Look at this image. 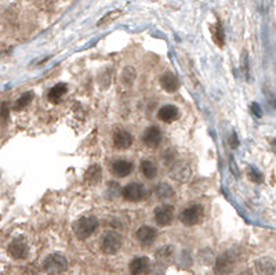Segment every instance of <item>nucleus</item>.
<instances>
[{"instance_id": "16", "label": "nucleus", "mask_w": 276, "mask_h": 275, "mask_svg": "<svg viewBox=\"0 0 276 275\" xmlns=\"http://www.w3.org/2000/svg\"><path fill=\"white\" fill-rule=\"evenodd\" d=\"M158 118L164 122V123H173L179 118V111L174 105H163L159 112H158Z\"/></svg>"}, {"instance_id": "10", "label": "nucleus", "mask_w": 276, "mask_h": 275, "mask_svg": "<svg viewBox=\"0 0 276 275\" xmlns=\"http://www.w3.org/2000/svg\"><path fill=\"white\" fill-rule=\"evenodd\" d=\"M143 143L149 148L159 147V144L162 143V131L158 126H149L148 129H145V131L141 136Z\"/></svg>"}, {"instance_id": "2", "label": "nucleus", "mask_w": 276, "mask_h": 275, "mask_svg": "<svg viewBox=\"0 0 276 275\" xmlns=\"http://www.w3.org/2000/svg\"><path fill=\"white\" fill-rule=\"evenodd\" d=\"M98 228V219L96 216H83L81 219L73 223L72 229L75 237L81 241H84L94 234V231Z\"/></svg>"}, {"instance_id": "15", "label": "nucleus", "mask_w": 276, "mask_h": 275, "mask_svg": "<svg viewBox=\"0 0 276 275\" xmlns=\"http://www.w3.org/2000/svg\"><path fill=\"white\" fill-rule=\"evenodd\" d=\"M161 86L163 90L167 93H176L179 89V78L173 72H164L161 76Z\"/></svg>"}, {"instance_id": "14", "label": "nucleus", "mask_w": 276, "mask_h": 275, "mask_svg": "<svg viewBox=\"0 0 276 275\" xmlns=\"http://www.w3.org/2000/svg\"><path fill=\"white\" fill-rule=\"evenodd\" d=\"M149 259L145 256L135 257L134 260L130 261L129 264V270H130V274L131 275H146L149 271Z\"/></svg>"}, {"instance_id": "26", "label": "nucleus", "mask_w": 276, "mask_h": 275, "mask_svg": "<svg viewBox=\"0 0 276 275\" xmlns=\"http://www.w3.org/2000/svg\"><path fill=\"white\" fill-rule=\"evenodd\" d=\"M134 79H135V69L133 66H127L122 74V82L130 86V84H133Z\"/></svg>"}, {"instance_id": "30", "label": "nucleus", "mask_w": 276, "mask_h": 275, "mask_svg": "<svg viewBox=\"0 0 276 275\" xmlns=\"http://www.w3.org/2000/svg\"><path fill=\"white\" fill-rule=\"evenodd\" d=\"M7 112H9L7 102H3V107H1V118H3V119H6V118H7Z\"/></svg>"}, {"instance_id": "18", "label": "nucleus", "mask_w": 276, "mask_h": 275, "mask_svg": "<svg viewBox=\"0 0 276 275\" xmlns=\"http://www.w3.org/2000/svg\"><path fill=\"white\" fill-rule=\"evenodd\" d=\"M66 93H68L66 83H58V84H55L54 87L50 89V92L47 94V98H49L50 102H53V104H58V102H61L63 97Z\"/></svg>"}, {"instance_id": "13", "label": "nucleus", "mask_w": 276, "mask_h": 275, "mask_svg": "<svg viewBox=\"0 0 276 275\" xmlns=\"http://www.w3.org/2000/svg\"><path fill=\"white\" fill-rule=\"evenodd\" d=\"M135 237L141 242V245L149 246V245H152L155 242V239L158 238V231H156V228L151 227V226H143V227H140V228L137 229Z\"/></svg>"}, {"instance_id": "29", "label": "nucleus", "mask_w": 276, "mask_h": 275, "mask_svg": "<svg viewBox=\"0 0 276 275\" xmlns=\"http://www.w3.org/2000/svg\"><path fill=\"white\" fill-rule=\"evenodd\" d=\"M229 144H231V147L233 148V149L239 147V140H238V136H236V133H233L231 137H229Z\"/></svg>"}, {"instance_id": "12", "label": "nucleus", "mask_w": 276, "mask_h": 275, "mask_svg": "<svg viewBox=\"0 0 276 275\" xmlns=\"http://www.w3.org/2000/svg\"><path fill=\"white\" fill-rule=\"evenodd\" d=\"M133 136L127 131V130H123V129H119L116 130L112 136V143L117 149H127V148L131 147L133 144Z\"/></svg>"}, {"instance_id": "21", "label": "nucleus", "mask_w": 276, "mask_h": 275, "mask_svg": "<svg viewBox=\"0 0 276 275\" xmlns=\"http://www.w3.org/2000/svg\"><path fill=\"white\" fill-rule=\"evenodd\" d=\"M155 195L158 196V199H170L174 196V190L173 187L167 183H159L156 187H155Z\"/></svg>"}, {"instance_id": "25", "label": "nucleus", "mask_w": 276, "mask_h": 275, "mask_svg": "<svg viewBox=\"0 0 276 275\" xmlns=\"http://www.w3.org/2000/svg\"><path fill=\"white\" fill-rule=\"evenodd\" d=\"M247 177L250 178V181H253V183L256 184H261L264 181L262 173L260 172L257 167H253V166H250L249 169H247Z\"/></svg>"}, {"instance_id": "7", "label": "nucleus", "mask_w": 276, "mask_h": 275, "mask_svg": "<svg viewBox=\"0 0 276 275\" xmlns=\"http://www.w3.org/2000/svg\"><path fill=\"white\" fill-rule=\"evenodd\" d=\"M122 196L129 202H140L148 196V191L140 183H130L122 190Z\"/></svg>"}, {"instance_id": "5", "label": "nucleus", "mask_w": 276, "mask_h": 275, "mask_svg": "<svg viewBox=\"0 0 276 275\" xmlns=\"http://www.w3.org/2000/svg\"><path fill=\"white\" fill-rule=\"evenodd\" d=\"M203 217H205V209L202 205H191L187 209L181 211V214H179L181 223L184 226H188V227H192V226L202 223Z\"/></svg>"}, {"instance_id": "4", "label": "nucleus", "mask_w": 276, "mask_h": 275, "mask_svg": "<svg viewBox=\"0 0 276 275\" xmlns=\"http://www.w3.org/2000/svg\"><path fill=\"white\" fill-rule=\"evenodd\" d=\"M123 245V238L116 231H107L101 238V250L105 255H116Z\"/></svg>"}, {"instance_id": "6", "label": "nucleus", "mask_w": 276, "mask_h": 275, "mask_svg": "<svg viewBox=\"0 0 276 275\" xmlns=\"http://www.w3.org/2000/svg\"><path fill=\"white\" fill-rule=\"evenodd\" d=\"M9 255L16 260H25L29 255V243L25 237H17L10 242Z\"/></svg>"}, {"instance_id": "17", "label": "nucleus", "mask_w": 276, "mask_h": 275, "mask_svg": "<svg viewBox=\"0 0 276 275\" xmlns=\"http://www.w3.org/2000/svg\"><path fill=\"white\" fill-rule=\"evenodd\" d=\"M102 180V169L99 165H91L84 173V183L89 185H96Z\"/></svg>"}, {"instance_id": "3", "label": "nucleus", "mask_w": 276, "mask_h": 275, "mask_svg": "<svg viewBox=\"0 0 276 275\" xmlns=\"http://www.w3.org/2000/svg\"><path fill=\"white\" fill-rule=\"evenodd\" d=\"M68 268V260L61 253H51L43 260V270L49 275H61Z\"/></svg>"}, {"instance_id": "9", "label": "nucleus", "mask_w": 276, "mask_h": 275, "mask_svg": "<svg viewBox=\"0 0 276 275\" xmlns=\"http://www.w3.org/2000/svg\"><path fill=\"white\" fill-rule=\"evenodd\" d=\"M257 275H276V260L272 257H260L254 263Z\"/></svg>"}, {"instance_id": "22", "label": "nucleus", "mask_w": 276, "mask_h": 275, "mask_svg": "<svg viewBox=\"0 0 276 275\" xmlns=\"http://www.w3.org/2000/svg\"><path fill=\"white\" fill-rule=\"evenodd\" d=\"M210 32H211L214 43L218 47H224V45H225V35H224V29L221 27V24L217 22V24L210 25Z\"/></svg>"}, {"instance_id": "8", "label": "nucleus", "mask_w": 276, "mask_h": 275, "mask_svg": "<svg viewBox=\"0 0 276 275\" xmlns=\"http://www.w3.org/2000/svg\"><path fill=\"white\" fill-rule=\"evenodd\" d=\"M153 216H155V221L158 226H161V227L170 226L174 220V208L171 205L158 206L153 211Z\"/></svg>"}, {"instance_id": "19", "label": "nucleus", "mask_w": 276, "mask_h": 275, "mask_svg": "<svg viewBox=\"0 0 276 275\" xmlns=\"http://www.w3.org/2000/svg\"><path fill=\"white\" fill-rule=\"evenodd\" d=\"M189 176H191L189 167H188L185 163H179V162L176 161L174 167L171 169V177H173L174 180H179V181H185Z\"/></svg>"}, {"instance_id": "27", "label": "nucleus", "mask_w": 276, "mask_h": 275, "mask_svg": "<svg viewBox=\"0 0 276 275\" xmlns=\"http://www.w3.org/2000/svg\"><path fill=\"white\" fill-rule=\"evenodd\" d=\"M173 255V246H163L158 250V256L162 259H169Z\"/></svg>"}, {"instance_id": "1", "label": "nucleus", "mask_w": 276, "mask_h": 275, "mask_svg": "<svg viewBox=\"0 0 276 275\" xmlns=\"http://www.w3.org/2000/svg\"><path fill=\"white\" fill-rule=\"evenodd\" d=\"M239 256L235 250L228 249L220 256L217 257L215 264H214V274L215 275H229L235 270L238 264Z\"/></svg>"}, {"instance_id": "24", "label": "nucleus", "mask_w": 276, "mask_h": 275, "mask_svg": "<svg viewBox=\"0 0 276 275\" xmlns=\"http://www.w3.org/2000/svg\"><path fill=\"white\" fill-rule=\"evenodd\" d=\"M122 14H123V13H122V10H114V11L108 13V14H105L102 18L98 21L97 27H104V25H108L109 22H114V21L119 18Z\"/></svg>"}, {"instance_id": "11", "label": "nucleus", "mask_w": 276, "mask_h": 275, "mask_svg": "<svg viewBox=\"0 0 276 275\" xmlns=\"http://www.w3.org/2000/svg\"><path fill=\"white\" fill-rule=\"evenodd\" d=\"M134 170V163L127 161V159H116L112 162L111 165V172L116 176V177H127L133 173Z\"/></svg>"}, {"instance_id": "28", "label": "nucleus", "mask_w": 276, "mask_h": 275, "mask_svg": "<svg viewBox=\"0 0 276 275\" xmlns=\"http://www.w3.org/2000/svg\"><path fill=\"white\" fill-rule=\"evenodd\" d=\"M250 108H251V112H253V115H254V116H257V118H261V116H262L261 107H260L257 102H253V104L250 105Z\"/></svg>"}, {"instance_id": "23", "label": "nucleus", "mask_w": 276, "mask_h": 275, "mask_svg": "<svg viewBox=\"0 0 276 275\" xmlns=\"http://www.w3.org/2000/svg\"><path fill=\"white\" fill-rule=\"evenodd\" d=\"M33 93L32 92H27L24 93L17 101H16V104H14V111H21L24 110L25 107H28L29 104H31V101L33 100Z\"/></svg>"}, {"instance_id": "20", "label": "nucleus", "mask_w": 276, "mask_h": 275, "mask_svg": "<svg viewBox=\"0 0 276 275\" xmlns=\"http://www.w3.org/2000/svg\"><path fill=\"white\" fill-rule=\"evenodd\" d=\"M140 170L145 178L148 180H152L158 176V166L155 162H152L149 159H145V161H141V165H140Z\"/></svg>"}]
</instances>
